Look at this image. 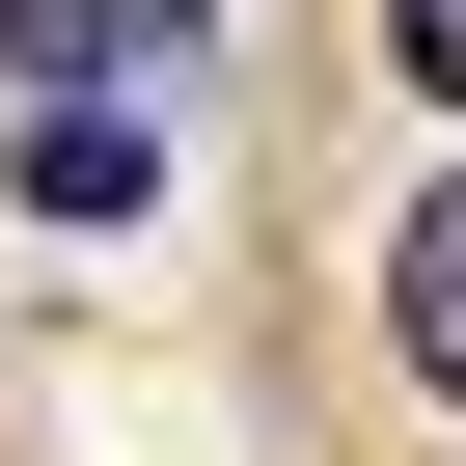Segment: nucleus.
I'll return each instance as SVG.
<instances>
[{
    "label": "nucleus",
    "mask_w": 466,
    "mask_h": 466,
    "mask_svg": "<svg viewBox=\"0 0 466 466\" xmlns=\"http://www.w3.org/2000/svg\"><path fill=\"white\" fill-rule=\"evenodd\" d=\"M384 357H411V384L466 411V165H439V192L384 219Z\"/></svg>",
    "instance_id": "nucleus-1"
},
{
    "label": "nucleus",
    "mask_w": 466,
    "mask_h": 466,
    "mask_svg": "<svg viewBox=\"0 0 466 466\" xmlns=\"http://www.w3.org/2000/svg\"><path fill=\"white\" fill-rule=\"evenodd\" d=\"M0 192H28V219H137V192H165V110H28Z\"/></svg>",
    "instance_id": "nucleus-2"
},
{
    "label": "nucleus",
    "mask_w": 466,
    "mask_h": 466,
    "mask_svg": "<svg viewBox=\"0 0 466 466\" xmlns=\"http://www.w3.org/2000/svg\"><path fill=\"white\" fill-rule=\"evenodd\" d=\"M219 28V0H0V56H28V83H165Z\"/></svg>",
    "instance_id": "nucleus-3"
},
{
    "label": "nucleus",
    "mask_w": 466,
    "mask_h": 466,
    "mask_svg": "<svg viewBox=\"0 0 466 466\" xmlns=\"http://www.w3.org/2000/svg\"><path fill=\"white\" fill-rule=\"evenodd\" d=\"M384 56H411V110H466V0H384Z\"/></svg>",
    "instance_id": "nucleus-4"
}]
</instances>
